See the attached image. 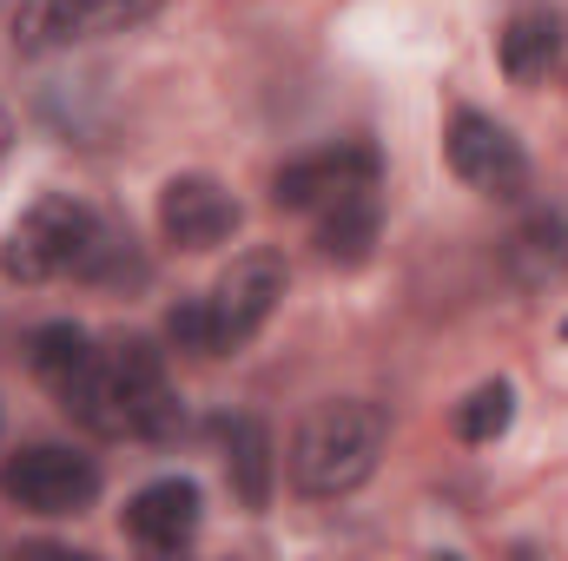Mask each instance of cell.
Wrapping results in <instances>:
<instances>
[{
    "label": "cell",
    "mask_w": 568,
    "mask_h": 561,
    "mask_svg": "<svg viewBox=\"0 0 568 561\" xmlns=\"http://www.w3.org/2000/svg\"><path fill=\"white\" fill-rule=\"evenodd\" d=\"M443 152H449V172H456L463 185L489 192V198H516V192L529 185V152L516 145L509 126H496L489 113H456Z\"/></svg>",
    "instance_id": "7"
},
{
    "label": "cell",
    "mask_w": 568,
    "mask_h": 561,
    "mask_svg": "<svg viewBox=\"0 0 568 561\" xmlns=\"http://www.w3.org/2000/svg\"><path fill=\"white\" fill-rule=\"evenodd\" d=\"M53 397L93 436H152L159 442L179 429V397H172L165 357L145 337H120V344L93 350Z\"/></svg>",
    "instance_id": "1"
},
{
    "label": "cell",
    "mask_w": 568,
    "mask_h": 561,
    "mask_svg": "<svg viewBox=\"0 0 568 561\" xmlns=\"http://www.w3.org/2000/svg\"><path fill=\"white\" fill-rule=\"evenodd\" d=\"M556 47H562V27H556L549 13H516V20L503 27V73L529 86V80H542V73H549Z\"/></svg>",
    "instance_id": "14"
},
{
    "label": "cell",
    "mask_w": 568,
    "mask_h": 561,
    "mask_svg": "<svg viewBox=\"0 0 568 561\" xmlns=\"http://www.w3.org/2000/svg\"><path fill=\"white\" fill-rule=\"evenodd\" d=\"M165 337H172L179 350H192V357H212V317H205V297L172 304V310H165Z\"/></svg>",
    "instance_id": "17"
},
{
    "label": "cell",
    "mask_w": 568,
    "mask_h": 561,
    "mask_svg": "<svg viewBox=\"0 0 568 561\" xmlns=\"http://www.w3.org/2000/svg\"><path fill=\"white\" fill-rule=\"evenodd\" d=\"M87 357H93V337H87L80 324H40V330L27 337V364H33V377H40L47 390H60Z\"/></svg>",
    "instance_id": "15"
},
{
    "label": "cell",
    "mask_w": 568,
    "mask_h": 561,
    "mask_svg": "<svg viewBox=\"0 0 568 561\" xmlns=\"http://www.w3.org/2000/svg\"><path fill=\"white\" fill-rule=\"evenodd\" d=\"M159 232L179 252H212L239 232V198L205 172H179L159 185Z\"/></svg>",
    "instance_id": "9"
},
{
    "label": "cell",
    "mask_w": 568,
    "mask_h": 561,
    "mask_svg": "<svg viewBox=\"0 0 568 561\" xmlns=\"http://www.w3.org/2000/svg\"><path fill=\"white\" fill-rule=\"evenodd\" d=\"M93 238H100V218H93L80 198H67V192H40V198L20 212V225L7 232V245H0V272H7L13 284H53V278H67V272L87 265Z\"/></svg>",
    "instance_id": "3"
},
{
    "label": "cell",
    "mask_w": 568,
    "mask_h": 561,
    "mask_svg": "<svg viewBox=\"0 0 568 561\" xmlns=\"http://www.w3.org/2000/svg\"><path fill=\"white\" fill-rule=\"evenodd\" d=\"M384 436H390L384 410L377 404H357V397H337V404L304 410L297 436H291V482H297V496L331 502V496L364 489L377 476Z\"/></svg>",
    "instance_id": "2"
},
{
    "label": "cell",
    "mask_w": 568,
    "mask_h": 561,
    "mask_svg": "<svg viewBox=\"0 0 568 561\" xmlns=\"http://www.w3.org/2000/svg\"><path fill=\"white\" fill-rule=\"evenodd\" d=\"M377 185L371 192H351V198H337V205H324L317 212V252L331 258V265H364L371 258V245H377Z\"/></svg>",
    "instance_id": "13"
},
{
    "label": "cell",
    "mask_w": 568,
    "mask_h": 561,
    "mask_svg": "<svg viewBox=\"0 0 568 561\" xmlns=\"http://www.w3.org/2000/svg\"><path fill=\"white\" fill-rule=\"evenodd\" d=\"M562 337H568V317H562Z\"/></svg>",
    "instance_id": "19"
},
{
    "label": "cell",
    "mask_w": 568,
    "mask_h": 561,
    "mask_svg": "<svg viewBox=\"0 0 568 561\" xmlns=\"http://www.w3.org/2000/svg\"><path fill=\"white\" fill-rule=\"evenodd\" d=\"M377 185V152L371 145H324V152H304L278 165L272 178V205L278 212H324L351 192H371Z\"/></svg>",
    "instance_id": "8"
},
{
    "label": "cell",
    "mask_w": 568,
    "mask_h": 561,
    "mask_svg": "<svg viewBox=\"0 0 568 561\" xmlns=\"http://www.w3.org/2000/svg\"><path fill=\"white\" fill-rule=\"evenodd\" d=\"M509 422H516V390H509V384H483V390H469V404L456 410V436H463V442H496Z\"/></svg>",
    "instance_id": "16"
},
{
    "label": "cell",
    "mask_w": 568,
    "mask_h": 561,
    "mask_svg": "<svg viewBox=\"0 0 568 561\" xmlns=\"http://www.w3.org/2000/svg\"><path fill=\"white\" fill-rule=\"evenodd\" d=\"M199 482H185V476H159V482H145L140 496L120 509V522H126V536L152 549V555H179L192 536H199Z\"/></svg>",
    "instance_id": "10"
},
{
    "label": "cell",
    "mask_w": 568,
    "mask_h": 561,
    "mask_svg": "<svg viewBox=\"0 0 568 561\" xmlns=\"http://www.w3.org/2000/svg\"><path fill=\"white\" fill-rule=\"evenodd\" d=\"M0 496L27 516H80L100 496V462L67 442H33L0 462Z\"/></svg>",
    "instance_id": "4"
},
{
    "label": "cell",
    "mask_w": 568,
    "mask_h": 561,
    "mask_svg": "<svg viewBox=\"0 0 568 561\" xmlns=\"http://www.w3.org/2000/svg\"><path fill=\"white\" fill-rule=\"evenodd\" d=\"M152 7H159V0H20V13H13V47H20V53H53V47L93 40V33L140 27Z\"/></svg>",
    "instance_id": "6"
},
{
    "label": "cell",
    "mask_w": 568,
    "mask_h": 561,
    "mask_svg": "<svg viewBox=\"0 0 568 561\" xmlns=\"http://www.w3.org/2000/svg\"><path fill=\"white\" fill-rule=\"evenodd\" d=\"M219 442H225L232 496H239L245 509H265V502H272V429L258 417H225L219 422Z\"/></svg>",
    "instance_id": "12"
},
{
    "label": "cell",
    "mask_w": 568,
    "mask_h": 561,
    "mask_svg": "<svg viewBox=\"0 0 568 561\" xmlns=\"http://www.w3.org/2000/svg\"><path fill=\"white\" fill-rule=\"evenodd\" d=\"M7 140H13V120H7V106H0V159H7Z\"/></svg>",
    "instance_id": "18"
},
{
    "label": "cell",
    "mask_w": 568,
    "mask_h": 561,
    "mask_svg": "<svg viewBox=\"0 0 568 561\" xmlns=\"http://www.w3.org/2000/svg\"><path fill=\"white\" fill-rule=\"evenodd\" d=\"M509 272L523 284H536V290L568 278V212L562 205H542V212H529L509 232Z\"/></svg>",
    "instance_id": "11"
},
{
    "label": "cell",
    "mask_w": 568,
    "mask_h": 561,
    "mask_svg": "<svg viewBox=\"0 0 568 561\" xmlns=\"http://www.w3.org/2000/svg\"><path fill=\"white\" fill-rule=\"evenodd\" d=\"M278 297H284V258L278 252H245V258H232L225 278L212 284V297H205V317H212V357L245 350V344L272 324Z\"/></svg>",
    "instance_id": "5"
}]
</instances>
